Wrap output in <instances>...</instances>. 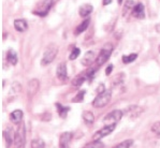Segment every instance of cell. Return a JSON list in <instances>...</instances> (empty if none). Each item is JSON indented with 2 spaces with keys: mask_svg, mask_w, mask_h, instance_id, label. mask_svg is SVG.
Returning <instances> with one entry per match:
<instances>
[{
  "mask_svg": "<svg viewBox=\"0 0 160 148\" xmlns=\"http://www.w3.org/2000/svg\"><path fill=\"white\" fill-rule=\"evenodd\" d=\"M58 54V47L55 44H51L45 48L43 53V57L41 59V65L42 66H48L54 61V59L56 58Z\"/></svg>",
  "mask_w": 160,
  "mask_h": 148,
  "instance_id": "1",
  "label": "cell"
},
{
  "mask_svg": "<svg viewBox=\"0 0 160 148\" xmlns=\"http://www.w3.org/2000/svg\"><path fill=\"white\" fill-rule=\"evenodd\" d=\"M14 148H25L26 145V130L24 123H19V127L17 128L14 134Z\"/></svg>",
  "mask_w": 160,
  "mask_h": 148,
  "instance_id": "2",
  "label": "cell"
},
{
  "mask_svg": "<svg viewBox=\"0 0 160 148\" xmlns=\"http://www.w3.org/2000/svg\"><path fill=\"white\" fill-rule=\"evenodd\" d=\"M113 49H114V47H113V45L111 43H107L105 45H103V47L100 49V53L98 55L97 59H96L97 66L101 67L109 60V58L111 57V55L113 53Z\"/></svg>",
  "mask_w": 160,
  "mask_h": 148,
  "instance_id": "3",
  "label": "cell"
},
{
  "mask_svg": "<svg viewBox=\"0 0 160 148\" xmlns=\"http://www.w3.org/2000/svg\"><path fill=\"white\" fill-rule=\"evenodd\" d=\"M111 98H112V92L109 90H105L104 92L98 93L97 97L93 99L92 101V106L95 108H101L107 106L111 101Z\"/></svg>",
  "mask_w": 160,
  "mask_h": 148,
  "instance_id": "4",
  "label": "cell"
},
{
  "mask_svg": "<svg viewBox=\"0 0 160 148\" xmlns=\"http://www.w3.org/2000/svg\"><path fill=\"white\" fill-rule=\"evenodd\" d=\"M116 125L117 123H113V125H105L102 129L98 130L97 132L93 133L92 140L93 141H101V139L108 136V135L111 134V133L114 131L115 128H116Z\"/></svg>",
  "mask_w": 160,
  "mask_h": 148,
  "instance_id": "5",
  "label": "cell"
},
{
  "mask_svg": "<svg viewBox=\"0 0 160 148\" xmlns=\"http://www.w3.org/2000/svg\"><path fill=\"white\" fill-rule=\"evenodd\" d=\"M124 116V112L119 110H114L112 112H110L109 114L103 118V123L104 125H113V123H117L122 119V117Z\"/></svg>",
  "mask_w": 160,
  "mask_h": 148,
  "instance_id": "6",
  "label": "cell"
},
{
  "mask_svg": "<svg viewBox=\"0 0 160 148\" xmlns=\"http://www.w3.org/2000/svg\"><path fill=\"white\" fill-rule=\"evenodd\" d=\"M143 111H144L143 108L139 106V105H130V106H128L124 111V115H126L130 119H134V118L139 117L143 113Z\"/></svg>",
  "mask_w": 160,
  "mask_h": 148,
  "instance_id": "7",
  "label": "cell"
},
{
  "mask_svg": "<svg viewBox=\"0 0 160 148\" xmlns=\"http://www.w3.org/2000/svg\"><path fill=\"white\" fill-rule=\"evenodd\" d=\"M73 139V133L70 131L63 132L59 136V148H70Z\"/></svg>",
  "mask_w": 160,
  "mask_h": 148,
  "instance_id": "8",
  "label": "cell"
},
{
  "mask_svg": "<svg viewBox=\"0 0 160 148\" xmlns=\"http://www.w3.org/2000/svg\"><path fill=\"white\" fill-rule=\"evenodd\" d=\"M53 3H54V0H43L40 8H39V11H34L33 13L39 16H45L48 13L50 9L52 8Z\"/></svg>",
  "mask_w": 160,
  "mask_h": 148,
  "instance_id": "9",
  "label": "cell"
},
{
  "mask_svg": "<svg viewBox=\"0 0 160 148\" xmlns=\"http://www.w3.org/2000/svg\"><path fill=\"white\" fill-rule=\"evenodd\" d=\"M39 88H40V82L37 78H32L27 84V93L29 97H33L37 92H38Z\"/></svg>",
  "mask_w": 160,
  "mask_h": 148,
  "instance_id": "10",
  "label": "cell"
},
{
  "mask_svg": "<svg viewBox=\"0 0 160 148\" xmlns=\"http://www.w3.org/2000/svg\"><path fill=\"white\" fill-rule=\"evenodd\" d=\"M56 75H57L58 80L61 82H66L68 80V72H67V65L65 62L59 63L56 70Z\"/></svg>",
  "mask_w": 160,
  "mask_h": 148,
  "instance_id": "11",
  "label": "cell"
},
{
  "mask_svg": "<svg viewBox=\"0 0 160 148\" xmlns=\"http://www.w3.org/2000/svg\"><path fill=\"white\" fill-rule=\"evenodd\" d=\"M96 59H97V58H96L95 52H93V51H87L84 54V56H83L82 60H81V63H82L84 67H88V66L92 65Z\"/></svg>",
  "mask_w": 160,
  "mask_h": 148,
  "instance_id": "12",
  "label": "cell"
},
{
  "mask_svg": "<svg viewBox=\"0 0 160 148\" xmlns=\"http://www.w3.org/2000/svg\"><path fill=\"white\" fill-rule=\"evenodd\" d=\"M23 117H24V113L22 110H14L13 112H11V114H10V120H11L14 125H19V123H22Z\"/></svg>",
  "mask_w": 160,
  "mask_h": 148,
  "instance_id": "13",
  "label": "cell"
},
{
  "mask_svg": "<svg viewBox=\"0 0 160 148\" xmlns=\"http://www.w3.org/2000/svg\"><path fill=\"white\" fill-rule=\"evenodd\" d=\"M132 14H133L134 17L139 19H142L145 17V8L142 3H138L134 6L133 11H132Z\"/></svg>",
  "mask_w": 160,
  "mask_h": 148,
  "instance_id": "14",
  "label": "cell"
},
{
  "mask_svg": "<svg viewBox=\"0 0 160 148\" xmlns=\"http://www.w3.org/2000/svg\"><path fill=\"white\" fill-rule=\"evenodd\" d=\"M14 28H15L18 32H25L27 29H28V24H27V22L23 18L15 19V21H14Z\"/></svg>",
  "mask_w": 160,
  "mask_h": 148,
  "instance_id": "15",
  "label": "cell"
},
{
  "mask_svg": "<svg viewBox=\"0 0 160 148\" xmlns=\"http://www.w3.org/2000/svg\"><path fill=\"white\" fill-rule=\"evenodd\" d=\"M92 10H93V7L92 4L85 3L80 7V9H78V14H80L81 17H88L90 15V13L92 12Z\"/></svg>",
  "mask_w": 160,
  "mask_h": 148,
  "instance_id": "16",
  "label": "cell"
},
{
  "mask_svg": "<svg viewBox=\"0 0 160 148\" xmlns=\"http://www.w3.org/2000/svg\"><path fill=\"white\" fill-rule=\"evenodd\" d=\"M2 134H3L4 141H6V143H7V148H10L14 142V134H15V133L13 134V133H12L11 128H8V129L4 130Z\"/></svg>",
  "mask_w": 160,
  "mask_h": 148,
  "instance_id": "17",
  "label": "cell"
},
{
  "mask_svg": "<svg viewBox=\"0 0 160 148\" xmlns=\"http://www.w3.org/2000/svg\"><path fill=\"white\" fill-rule=\"evenodd\" d=\"M86 80H87V76H86V73H81V74H78V75L76 76V77H74V80L72 81L73 87L80 88L81 86L83 85V83H84Z\"/></svg>",
  "mask_w": 160,
  "mask_h": 148,
  "instance_id": "18",
  "label": "cell"
},
{
  "mask_svg": "<svg viewBox=\"0 0 160 148\" xmlns=\"http://www.w3.org/2000/svg\"><path fill=\"white\" fill-rule=\"evenodd\" d=\"M134 1L133 0H126L124 4V9H122V16H128L129 13L131 11H133V8H134Z\"/></svg>",
  "mask_w": 160,
  "mask_h": 148,
  "instance_id": "19",
  "label": "cell"
},
{
  "mask_svg": "<svg viewBox=\"0 0 160 148\" xmlns=\"http://www.w3.org/2000/svg\"><path fill=\"white\" fill-rule=\"evenodd\" d=\"M89 24H90V18H89V17H87V18L84 19V21H83L82 23L78 25V27H76V29H75V34H76V36H78L80 33L84 32L86 29L88 28Z\"/></svg>",
  "mask_w": 160,
  "mask_h": 148,
  "instance_id": "20",
  "label": "cell"
},
{
  "mask_svg": "<svg viewBox=\"0 0 160 148\" xmlns=\"http://www.w3.org/2000/svg\"><path fill=\"white\" fill-rule=\"evenodd\" d=\"M7 60L9 61V63H11L12 66H15L18 61V57H17V54L14 49H9L8 53H7Z\"/></svg>",
  "mask_w": 160,
  "mask_h": 148,
  "instance_id": "21",
  "label": "cell"
},
{
  "mask_svg": "<svg viewBox=\"0 0 160 148\" xmlns=\"http://www.w3.org/2000/svg\"><path fill=\"white\" fill-rule=\"evenodd\" d=\"M55 106L57 107V112H58V114H59V116H60L61 118L67 117L68 111H70V107H69V106H63V105H61L59 102L55 103Z\"/></svg>",
  "mask_w": 160,
  "mask_h": 148,
  "instance_id": "22",
  "label": "cell"
},
{
  "mask_svg": "<svg viewBox=\"0 0 160 148\" xmlns=\"http://www.w3.org/2000/svg\"><path fill=\"white\" fill-rule=\"evenodd\" d=\"M21 90H22L21 84L18 82H14L11 86V89L9 91V95L11 96V97H16V96L21 92Z\"/></svg>",
  "mask_w": 160,
  "mask_h": 148,
  "instance_id": "23",
  "label": "cell"
},
{
  "mask_svg": "<svg viewBox=\"0 0 160 148\" xmlns=\"http://www.w3.org/2000/svg\"><path fill=\"white\" fill-rule=\"evenodd\" d=\"M83 119H84L85 123H87V125H92L95 121V116L92 112H89V111H85L84 113H83L82 115Z\"/></svg>",
  "mask_w": 160,
  "mask_h": 148,
  "instance_id": "24",
  "label": "cell"
},
{
  "mask_svg": "<svg viewBox=\"0 0 160 148\" xmlns=\"http://www.w3.org/2000/svg\"><path fill=\"white\" fill-rule=\"evenodd\" d=\"M83 148H104V144L101 141H92L90 143H87Z\"/></svg>",
  "mask_w": 160,
  "mask_h": 148,
  "instance_id": "25",
  "label": "cell"
},
{
  "mask_svg": "<svg viewBox=\"0 0 160 148\" xmlns=\"http://www.w3.org/2000/svg\"><path fill=\"white\" fill-rule=\"evenodd\" d=\"M31 148H45V143L42 139H34L31 141Z\"/></svg>",
  "mask_w": 160,
  "mask_h": 148,
  "instance_id": "26",
  "label": "cell"
},
{
  "mask_svg": "<svg viewBox=\"0 0 160 148\" xmlns=\"http://www.w3.org/2000/svg\"><path fill=\"white\" fill-rule=\"evenodd\" d=\"M137 58H138V54H130V55H124V56H122V62L126 63V65H128V63L133 62V61Z\"/></svg>",
  "mask_w": 160,
  "mask_h": 148,
  "instance_id": "27",
  "label": "cell"
},
{
  "mask_svg": "<svg viewBox=\"0 0 160 148\" xmlns=\"http://www.w3.org/2000/svg\"><path fill=\"white\" fill-rule=\"evenodd\" d=\"M133 140H126V141H124V142H122V143H119V144H117V145H115L113 148H130L133 145Z\"/></svg>",
  "mask_w": 160,
  "mask_h": 148,
  "instance_id": "28",
  "label": "cell"
},
{
  "mask_svg": "<svg viewBox=\"0 0 160 148\" xmlns=\"http://www.w3.org/2000/svg\"><path fill=\"white\" fill-rule=\"evenodd\" d=\"M80 54H81V49L78 48V47H74L71 51V54H70V56H69V59L70 60H74V59H76L80 56Z\"/></svg>",
  "mask_w": 160,
  "mask_h": 148,
  "instance_id": "29",
  "label": "cell"
},
{
  "mask_svg": "<svg viewBox=\"0 0 160 148\" xmlns=\"http://www.w3.org/2000/svg\"><path fill=\"white\" fill-rule=\"evenodd\" d=\"M152 131L155 133L156 135H160V121L155 122L154 125L152 126Z\"/></svg>",
  "mask_w": 160,
  "mask_h": 148,
  "instance_id": "30",
  "label": "cell"
},
{
  "mask_svg": "<svg viewBox=\"0 0 160 148\" xmlns=\"http://www.w3.org/2000/svg\"><path fill=\"white\" fill-rule=\"evenodd\" d=\"M85 90H81L80 92L76 95V97L73 99V102H81V101H83V99H84V96H85Z\"/></svg>",
  "mask_w": 160,
  "mask_h": 148,
  "instance_id": "31",
  "label": "cell"
},
{
  "mask_svg": "<svg viewBox=\"0 0 160 148\" xmlns=\"http://www.w3.org/2000/svg\"><path fill=\"white\" fill-rule=\"evenodd\" d=\"M96 72H97V69H96V68L95 69H92V70H89L88 72H86V76H87V80L88 81H92Z\"/></svg>",
  "mask_w": 160,
  "mask_h": 148,
  "instance_id": "32",
  "label": "cell"
},
{
  "mask_svg": "<svg viewBox=\"0 0 160 148\" xmlns=\"http://www.w3.org/2000/svg\"><path fill=\"white\" fill-rule=\"evenodd\" d=\"M41 119H42V121H50L52 119V115L48 114V113H44V114L41 115Z\"/></svg>",
  "mask_w": 160,
  "mask_h": 148,
  "instance_id": "33",
  "label": "cell"
},
{
  "mask_svg": "<svg viewBox=\"0 0 160 148\" xmlns=\"http://www.w3.org/2000/svg\"><path fill=\"white\" fill-rule=\"evenodd\" d=\"M104 91H105L104 85H103V84H100V85L98 86V88H97V92L98 93H101V92H104Z\"/></svg>",
  "mask_w": 160,
  "mask_h": 148,
  "instance_id": "34",
  "label": "cell"
},
{
  "mask_svg": "<svg viewBox=\"0 0 160 148\" xmlns=\"http://www.w3.org/2000/svg\"><path fill=\"white\" fill-rule=\"evenodd\" d=\"M112 71H113V65H110L107 68V70H105V74H107V75H110V74L112 73Z\"/></svg>",
  "mask_w": 160,
  "mask_h": 148,
  "instance_id": "35",
  "label": "cell"
},
{
  "mask_svg": "<svg viewBox=\"0 0 160 148\" xmlns=\"http://www.w3.org/2000/svg\"><path fill=\"white\" fill-rule=\"evenodd\" d=\"M112 2V0H103V6H109V4Z\"/></svg>",
  "mask_w": 160,
  "mask_h": 148,
  "instance_id": "36",
  "label": "cell"
},
{
  "mask_svg": "<svg viewBox=\"0 0 160 148\" xmlns=\"http://www.w3.org/2000/svg\"><path fill=\"white\" fill-rule=\"evenodd\" d=\"M118 3L122 4V0H118Z\"/></svg>",
  "mask_w": 160,
  "mask_h": 148,
  "instance_id": "37",
  "label": "cell"
},
{
  "mask_svg": "<svg viewBox=\"0 0 160 148\" xmlns=\"http://www.w3.org/2000/svg\"><path fill=\"white\" fill-rule=\"evenodd\" d=\"M158 51H159V53H160V45H159V47H158Z\"/></svg>",
  "mask_w": 160,
  "mask_h": 148,
  "instance_id": "38",
  "label": "cell"
}]
</instances>
